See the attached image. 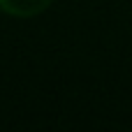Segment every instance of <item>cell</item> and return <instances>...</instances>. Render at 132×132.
I'll return each instance as SVG.
<instances>
[{
    "label": "cell",
    "mask_w": 132,
    "mask_h": 132,
    "mask_svg": "<svg viewBox=\"0 0 132 132\" xmlns=\"http://www.w3.org/2000/svg\"><path fill=\"white\" fill-rule=\"evenodd\" d=\"M53 0H0V9L12 14V16H21V19H30L35 14H42Z\"/></svg>",
    "instance_id": "6da1fadb"
}]
</instances>
